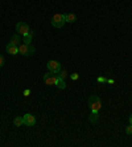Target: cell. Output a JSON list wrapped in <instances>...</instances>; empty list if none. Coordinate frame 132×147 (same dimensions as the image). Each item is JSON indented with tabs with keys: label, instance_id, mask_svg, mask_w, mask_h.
Instances as JSON below:
<instances>
[{
	"label": "cell",
	"instance_id": "1",
	"mask_svg": "<svg viewBox=\"0 0 132 147\" xmlns=\"http://www.w3.org/2000/svg\"><path fill=\"white\" fill-rule=\"evenodd\" d=\"M88 106H90L91 111H94V113H98L99 110H101V107H102L101 98H99L98 96H91L90 98H88Z\"/></svg>",
	"mask_w": 132,
	"mask_h": 147
},
{
	"label": "cell",
	"instance_id": "9",
	"mask_svg": "<svg viewBox=\"0 0 132 147\" xmlns=\"http://www.w3.org/2000/svg\"><path fill=\"white\" fill-rule=\"evenodd\" d=\"M33 36H34V32L33 31H29L28 34L24 36V44H31L32 40H33Z\"/></svg>",
	"mask_w": 132,
	"mask_h": 147
},
{
	"label": "cell",
	"instance_id": "21",
	"mask_svg": "<svg viewBox=\"0 0 132 147\" xmlns=\"http://www.w3.org/2000/svg\"><path fill=\"white\" fill-rule=\"evenodd\" d=\"M114 82H115L114 80H109V81H107V84H114Z\"/></svg>",
	"mask_w": 132,
	"mask_h": 147
},
{
	"label": "cell",
	"instance_id": "10",
	"mask_svg": "<svg viewBox=\"0 0 132 147\" xmlns=\"http://www.w3.org/2000/svg\"><path fill=\"white\" fill-rule=\"evenodd\" d=\"M65 17H66V23H74V21H77V16L74 13H68V15H65Z\"/></svg>",
	"mask_w": 132,
	"mask_h": 147
},
{
	"label": "cell",
	"instance_id": "13",
	"mask_svg": "<svg viewBox=\"0 0 132 147\" xmlns=\"http://www.w3.org/2000/svg\"><path fill=\"white\" fill-rule=\"evenodd\" d=\"M13 123H15V126H16V127H20L21 125H24L23 117H16V118L13 119Z\"/></svg>",
	"mask_w": 132,
	"mask_h": 147
},
{
	"label": "cell",
	"instance_id": "6",
	"mask_svg": "<svg viewBox=\"0 0 132 147\" xmlns=\"http://www.w3.org/2000/svg\"><path fill=\"white\" fill-rule=\"evenodd\" d=\"M29 31H31V29H29V25H28L27 23L20 21V23H17V24H16V32L19 34L25 36V34H28V32H29Z\"/></svg>",
	"mask_w": 132,
	"mask_h": 147
},
{
	"label": "cell",
	"instance_id": "11",
	"mask_svg": "<svg viewBox=\"0 0 132 147\" xmlns=\"http://www.w3.org/2000/svg\"><path fill=\"white\" fill-rule=\"evenodd\" d=\"M56 86H57L58 89L64 90L65 88H66V82H65V80H62V78H58V80H57V84H56Z\"/></svg>",
	"mask_w": 132,
	"mask_h": 147
},
{
	"label": "cell",
	"instance_id": "14",
	"mask_svg": "<svg viewBox=\"0 0 132 147\" xmlns=\"http://www.w3.org/2000/svg\"><path fill=\"white\" fill-rule=\"evenodd\" d=\"M20 36L19 34H13L12 37H11V44H15V45H19V42H20Z\"/></svg>",
	"mask_w": 132,
	"mask_h": 147
},
{
	"label": "cell",
	"instance_id": "8",
	"mask_svg": "<svg viewBox=\"0 0 132 147\" xmlns=\"http://www.w3.org/2000/svg\"><path fill=\"white\" fill-rule=\"evenodd\" d=\"M5 51H7V53L15 56V55H17V53H19V47H17V45H15V44H11V42H9V44L5 47Z\"/></svg>",
	"mask_w": 132,
	"mask_h": 147
},
{
	"label": "cell",
	"instance_id": "22",
	"mask_svg": "<svg viewBox=\"0 0 132 147\" xmlns=\"http://www.w3.org/2000/svg\"><path fill=\"white\" fill-rule=\"evenodd\" d=\"M129 125H132V114L129 115Z\"/></svg>",
	"mask_w": 132,
	"mask_h": 147
},
{
	"label": "cell",
	"instance_id": "7",
	"mask_svg": "<svg viewBox=\"0 0 132 147\" xmlns=\"http://www.w3.org/2000/svg\"><path fill=\"white\" fill-rule=\"evenodd\" d=\"M23 119H24V125L28 127L34 126V123H36V118H34V115H32V114H25V115L23 117Z\"/></svg>",
	"mask_w": 132,
	"mask_h": 147
},
{
	"label": "cell",
	"instance_id": "17",
	"mask_svg": "<svg viewBox=\"0 0 132 147\" xmlns=\"http://www.w3.org/2000/svg\"><path fill=\"white\" fill-rule=\"evenodd\" d=\"M125 134H128V135H132V125H129V126L125 129Z\"/></svg>",
	"mask_w": 132,
	"mask_h": 147
},
{
	"label": "cell",
	"instance_id": "2",
	"mask_svg": "<svg viewBox=\"0 0 132 147\" xmlns=\"http://www.w3.org/2000/svg\"><path fill=\"white\" fill-rule=\"evenodd\" d=\"M36 52V49H34V47L32 44H20L19 45V53L23 56H32Z\"/></svg>",
	"mask_w": 132,
	"mask_h": 147
},
{
	"label": "cell",
	"instance_id": "4",
	"mask_svg": "<svg viewBox=\"0 0 132 147\" xmlns=\"http://www.w3.org/2000/svg\"><path fill=\"white\" fill-rule=\"evenodd\" d=\"M57 80H58V76L56 74V73L53 72H48L44 74V82H45V85H56L57 84Z\"/></svg>",
	"mask_w": 132,
	"mask_h": 147
},
{
	"label": "cell",
	"instance_id": "16",
	"mask_svg": "<svg viewBox=\"0 0 132 147\" xmlns=\"http://www.w3.org/2000/svg\"><path fill=\"white\" fill-rule=\"evenodd\" d=\"M96 81L101 82V84H107L109 78H105V77H98V78H96Z\"/></svg>",
	"mask_w": 132,
	"mask_h": 147
},
{
	"label": "cell",
	"instance_id": "5",
	"mask_svg": "<svg viewBox=\"0 0 132 147\" xmlns=\"http://www.w3.org/2000/svg\"><path fill=\"white\" fill-rule=\"evenodd\" d=\"M46 68L49 72H53L56 74H58V72L61 70V64L58 61H56V60H50V61H48Z\"/></svg>",
	"mask_w": 132,
	"mask_h": 147
},
{
	"label": "cell",
	"instance_id": "15",
	"mask_svg": "<svg viewBox=\"0 0 132 147\" xmlns=\"http://www.w3.org/2000/svg\"><path fill=\"white\" fill-rule=\"evenodd\" d=\"M57 76H58V78H62V80H65V78H66V77H68V76H69V73L66 72V70H60Z\"/></svg>",
	"mask_w": 132,
	"mask_h": 147
},
{
	"label": "cell",
	"instance_id": "20",
	"mask_svg": "<svg viewBox=\"0 0 132 147\" xmlns=\"http://www.w3.org/2000/svg\"><path fill=\"white\" fill-rule=\"evenodd\" d=\"M29 94H31V90H24V96H25V97H28V96H29Z\"/></svg>",
	"mask_w": 132,
	"mask_h": 147
},
{
	"label": "cell",
	"instance_id": "19",
	"mask_svg": "<svg viewBox=\"0 0 132 147\" xmlns=\"http://www.w3.org/2000/svg\"><path fill=\"white\" fill-rule=\"evenodd\" d=\"M3 65H4V57L0 55V66H3Z\"/></svg>",
	"mask_w": 132,
	"mask_h": 147
},
{
	"label": "cell",
	"instance_id": "3",
	"mask_svg": "<svg viewBox=\"0 0 132 147\" xmlns=\"http://www.w3.org/2000/svg\"><path fill=\"white\" fill-rule=\"evenodd\" d=\"M66 23V17L62 13H56L54 16L52 17V25L54 28H62Z\"/></svg>",
	"mask_w": 132,
	"mask_h": 147
},
{
	"label": "cell",
	"instance_id": "12",
	"mask_svg": "<svg viewBox=\"0 0 132 147\" xmlns=\"http://www.w3.org/2000/svg\"><path fill=\"white\" fill-rule=\"evenodd\" d=\"M88 119H90V123L95 125V123H96V122L99 121V115H98V113H94V111H92V114L90 115V118H88Z\"/></svg>",
	"mask_w": 132,
	"mask_h": 147
},
{
	"label": "cell",
	"instance_id": "18",
	"mask_svg": "<svg viewBox=\"0 0 132 147\" xmlns=\"http://www.w3.org/2000/svg\"><path fill=\"white\" fill-rule=\"evenodd\" d=\"M70 78L73 80V81H75V80H78V78H79V74H77V73H74V74H71V76H70Z\"/></svg>",
	"mask_w": 132,
	"mask_h": 147
}]
</instances>
